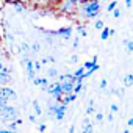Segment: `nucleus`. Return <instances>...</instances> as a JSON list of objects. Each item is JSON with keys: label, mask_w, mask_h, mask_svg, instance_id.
Returning a JSON list of instances; mask_svg holds the SVG:
<instances>
[{"label": "nucleus", "mask_w": 133, "mask_h": 133, "mask_svg": "<svg viewBox=\"0 0 133 133\" xmlns=\"http://www.w3.org/2000/svg\"><path fill=\"white\" fill-rule=\"evenodd\" d=\"M97 13H99V2L97 0H94V2H91V3L83 6V14L86 17H96Z\"/></svg>", "instance_id": "1"}, {"label": "nucleus", "mask_w": 133, "mask_h": 133, "mask_svg": "<svg viewBox=\"0 0 133 133\" xmlns=\"http://www.w3.org/2000/svg\"><path fill=\"white\" fill-rule=\"evenodd\" d=\"M45 91L50 92L55 99H61V96L64 94V92H63V88H61V83H55L53 86H49V85H47V86H45Z\"/></svg>", "instance_id": "2"}, {"label": "nucleus", "mask_w": 133, "mask_h": 133, "mask_svg": "<svg viewBox=\"0 0 133 133\" xmlns=\"http://www.w3.org/2000/svg\"><path fill=\"white\" fill-rule=\"evenodd\" d=\"M22 64H24L25 68H27L28 78H30V80H33V78H35V72H36V71H33V61H31L30 58H27V56H25V58L22 59Z\"/></svg>", "instance_id": "3"}, {"label": "nucleus", "mask_w": 133, "mask_h": 133, "mask_svg": "<svg viewBox=\"0 0 133 133\" xmlns=\"http://www.w3.org/2000/svg\"><path fill=\"white\" fill-rule=\"evenodd\" d=\"M0 97H5V99H16V91L11 88H0Z\"/></svg>", "instance_id": "4"}, {"label": "nucleus", "mask_w": 133, "mask_h": 133, "mask_svg": "<svg viewBox=\"0 0 133 133\" xmlns=\"http://www.w3.org/2000/svg\"><path fill=\"white\" fill-rule=\"evenodd\" d=\"M55 117L58 119V121H63V117H64V113H66V105H59V107H55Z\"/></svg>", "instance_id": "5"}, {"label": "nucleus", "mask_w": 133, "mask_h": 133, "mask_svg": "<svg viewBox=\"0 0 133 133\" xmlns=\"http://www.w3.org/2000/svg\"><path fill=\"white\" fill-rule=\"evenodd\" d=\"M71 28L69 27H64V28H58V31H55V35H58V36H63V38H69L71 36Z\"/></svg>", "instance_id": "6"}, {"label": "nucleus", "mask_w": 133, "mask_h": 133, "mask_svg": "<svg viewBox=\"0 0 133 133\" xmlns=\"http://www.w3.org/2000/svg\"><path fill=\"white\" fill-rule=\"evenodd\" d=\"M33 83H35V85H38V86H41L42 89H45V86H47L49 80H47V78H33Z\"/></svg>", "instance_id": "7"}, {"label": "nucleus", "mask_w": 133, "mask_h": 133, "mask_svg": "<svg viewBox=\"0 0 133 133\" xmlns=\"http://www.w3.org/2000/svg\"><path fill=\"white\" fill-rule=\"evenodd\" d=\"M83 131H92V127H91V124H89V119H88V117L83 121Z\"/></svg>", "instance_id": "8"}, {"label": "nucleus", "mask_w": 133, "mask_h": 133, "mask_svg": "<svg viewBox=\"0 0 133 133\" xmlns=\"http://www.w3.org/2000/svg\"><path fill=\"white\" fill-rule=\"evenodd\" d=\"M110 35H113V30H108V28H103V31H102V35H100V39H107Z\"/></svg>", "instance_id": "9"}, {"label": "nucleus", "mask_w": 133, "mask_h": 133, "mask_svg": "<svg viewBox=\"0 0 133 133\" xmlns=\"http://www.w3.org/2000/svg\"><path fill=\"white\" fill-rule=\"evenodd\" d=\"M10 82V74H2L0 72V83H8Z\"/></svg>", "instance_id": "10"}, {"label": "nucleus", "mask_w": 133, "mask_h": 133, "mask_svg": "<svg viewBox=\"0 0 133 133\" xmlns=\"http://www.w3.org/2000/svg\"><path fill=\"white\" fill-rule=\"evenodd\" d=\"M33 108H35V113L36 114H41V107H39V102L38 100H33Z\"/></svg>", "instance_id": "11"}, {"label": "nucleus", "mask_w": 133, "mask_h": 133, "mask_svg": "<svg viewBox=\"0 0 133 133\" xmlns=\"http://www.w3.org/2000/svg\"><path fill=\"white\" fill-rule=\"evenodd\" d=\"M86 113H88V114H92V113H94V102H92V100H89V103H88V110H86Z\"/></svg>", "instance_id": "12"}, {"label": "nucleus", "mask_w": 133, "mask_h": 133, "mask_svg": "<svg viewBox=\"0 0 133 133\" xmlns=\"http://www.w3.org/2000/svg\"><path fill=\"white\" fill-rule=\"evenodd\" d=\"M131 83H133V75L128 74V75L125 77V85H127V86H131Z\"/></svg>", "instance_id": "13"}, {"label": "nucleus", "mask_w": 133, "mask_h": 133, "mask_svg": "<svg viewBox=\"0 0 133 133\" xmlns=\"http://www.w3.org/2000/svg\"><path fill=\"white\" fill-rule=\"evenodd\" d=\"M77 30H78V35H80V36H83V38L88 35V33H86V28H83V27H78Z\"/></svg>", "instance_id": "14"}, {"label": "nucleus", "mask_w": 133, "mask_h": 133, "mask_svg": "<svg viewBox=\"0 0 133 133\" xmlns=\"http://www.w3.org/2000/svg\"><path fill=\"white\" fill-rule=\"evenodd\" d=\"M83 71H85V69H83V68H80V69H78V71H77V72L74 74V77L77 78V77H80V75H83Z\"/></svg>", "instance_id": "15"}, {"label": "nucleus", "mask_w": 133, "mask_h": 133, "mask_svg": "<svg viewBox=\"0 0 133 133\" xmlns=\"http://www.w3.org/2000/svg\"><path fill=\"white\" fill-rule=\"evenodd\" d=\"M16 6H17L16 10H17V11H21V13H22V11L25 10V8H24V3H16Z\"/></svg>", "instance_id": "16"}, {"label": "nucleus", "mask_w": 133, "mask_h": 133, "mask_svg": "<svg viewBox=\"0 0 133 133\" xmlns=\"http://www.w3.org/2000/svg\"><path fill=\"white\" fill-rule=\"evenodd\" d=\"M114 8H116V2H111V3L108 5V8H107V10H108V11H113Z\"/></svg>", "instance_id": "17"}, {"label": "nucleus", "mask_w": 133, "mask_h": 133, "mask_svg": "<svg viewBox=\"0 0 133 133\" xmlns=\"http://www.w3.org/2000/svg\"><path fill=\"white\" fill-rule=\"evenodd\" d=\"M96 28H97V30L103 28V22H102V21H97V22H96Z\"/></svg>", "instance_id": "18"}, {"label": "nucleus", "mask_w": 133, "mask_h": 133, "mask_svg": "<svg viewBox=\"0 0 133 133\" xmlns=\"http://www.w3.org/2000/svg\"><path fill=\"white\" fill-rule=\"evenodd\" d=\"M127 50H128V52L133 50V42H131V41H127Z\"/></svg>", "instance_id": "19"}, {"label": "nucleus", "mask_w": 133, "mask_h": 133, "mask_svg": "<svg viewBox=\"0 0 133 133\" xmlns=\"http://www.w3.org/2000/svg\"><path fill=\"white\" fill-rule=\"evenodd\" d=\"M50 61H55V58H52V56H49V58H42V63L45 64V63H50Z\"/></svg>", "instance_id": "20"}, {"label": "nucleus", "mask_w": 133, "mask_h": 133, "mask_svg": "<svg viewBox=\"0 0 133 133\" xmlns=\"http://www.w3.org/2000/svg\"><path fill=\"white\" fill-rule=\"evenodd\" d=\"M8 103V99H5V97H0V107L2 105H6Z\"/></svg>", "instance_id": "21"}, {"label": "nucleus", "mask_w": 133, "mask_h": 133, "mask_svg": "<svg viewBox=\"0 0 133 133\" xmlns=\"http://www.w3.org/2000/svg\"><path fill=\"white\" fill-rule=\"evenodd\" d=\"M113 16H114V17H119V16H121V11H119V10H114V11H113Z\"/></svg>", "instance_id": "22"}, {"label": "nucleus", "mask_w": 133, "mask_h": 133, "mask_svg": "<svg viewBox=\"0 0 133 133\" xmlns=\"http://www.w3.org/2000/svg\"><path fill=\"white\" fill-rule=\"evenodd\" d=\"M55 75H56L55 69H50V71H49V77H55Z\"/></svg>", "instance_id": "23"}, {"label": "nucleus", "mask_w": 133, "mask_h": 133, "mask_svg": "<svg viewBox=\"0 0 133 133\" xmlns=\"http://www.w3.org/2000/svg\"><path fill=\"white\" fill-rule=\"evenodd\" d=\"M105 86H107V80H105V78H103V80H102V82H100V88H102V89H103V88H105Z\"/></svg>", "instance_id": "24"}, {"label": "nucleus", "mask_w": 133, "mask_h": 133, "mask_svg": "<svg viewBox=\"0 0 133 133\" xmlns=\"http://www.w3.org/2000/svg\"><path fill=\"white\" fill-rule=\"evenodd\" d=\"M96 117H97V121H102V119H103V114H102V113H97Z\"/></svg>", "instance_id": "25"}, {"label": "nucleus", "mask_w": 133, "mask_h": 133, "mask_svg": "<svg viewBox=\"0 0 133 133\" xmlns=\"http://www.w3.org/2000/svg\"><path fill=\"white\" fill-rule=\"evenodd\" d=\"M28 119H30L31 122H35V121H36V116H35V114H30V116H28Z\"/></svg>", "instance_id": "26"}, {"label": "nucleus", "mask_w": 133, "mask_h": 133, "mask_svg": "<svg viewBox=\"0 0 133 133\" xmlns=\"http://www.w3.org/2000/svg\"><path fill=\"white\" fill-rule=\"evenodd\" d=\"M117 110H119L117 105H111V111H117Z\"/></svg>", "instance_id": "27"}, {"label": "nucleus", "mask_w": 133, "mask_h": 133, "mask_svg": "<svg viewBox=\"0 0 133 133\" xmlns=\"http://www.w3.org/2000/svg\"><path fill=\"white\" fill-rule=\"evenodd\" d=\"M33 64H35V69H36V71H39V68H41V64H39V63H33Z\"/></svg>", "instance_id": "28"}, {"label": "nucleus", "mask_w": 133, "mask_h": 133, "mask_svg": "<svg viewBox=\"0 0 133 133\" xmlns=\"http://www.w3.org/2000/svg\"><path fill=\"white\" fill-rule=\"evenodd\" d=\"M125 5H127V8H130L131 6V0H125Z\"/></svg>", "instance_id": "29"}, {"label": "nucleus", "mask_w": 133, "mask_h": 133, "mask_svg": "<svg viewBox=\"0 0 133 133\" xmlns=\"http://www.w3.org/2000/svg\"><path fill=\"white\" fill-rule=\"evenodd\" d=\"M38 50H39V45H38V44H35V45H33V52H38Z\"/></svg>", "instance_id": "30"}, {"label": "nucleus", "mask_w": 133, "mask_h": 133, "mask_svg": "<svg viewBox=\"0 0 133 133\" xmlns=\"http://www.w3.org/2000/svg\"><path fill=\"white\" fill-rule=\"evenodd\" d=\"M77 59H78V58H77V56L74 55V56H72V59H71V63H77Z\"/></svg>", "instance_id": "31"}, {"label": "nucleus", "mask_w": 133, "mask_h": 133, "mask_svg": "<svg viewBox=\"0 0 133 133\" xmlns=\"http://www.w3.org/2000/svg\"><path fill=\"white\" fill-rule=\"evenodd\" d=\"M74 47H78V39H74Z\"/></svg>", "instance_id": "32"}]
</instances>
